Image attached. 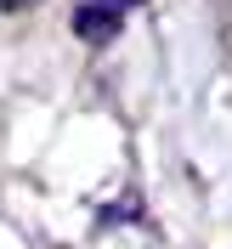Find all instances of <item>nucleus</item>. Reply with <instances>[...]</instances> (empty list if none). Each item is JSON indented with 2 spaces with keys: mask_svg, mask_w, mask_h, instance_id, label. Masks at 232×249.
Returning a JSON list of instances; mask_svg holds the SVG:
<instances>
[{
  "mask_svg": "<svg viewBox=\"0 0 232 249\" xmlns=\"http://www.w3.org/2000/svg\"><path fill=\"white\" fill-rule=\"evenodd\" d=\"M102 6H113V12H130V6H142V0H102Z\"/></svg>",
  "mask_w": 232,
  "mask_h": 249,
  "instance_id": "obj_2",
  "label": "nucleus"
},
{
  "mask_svg": "<svg viewBox=\"0 0 232 249\" xmlns=\"http://www.w3.org/2000/svg\"><path fill=\"white\" fill-rule=\"evenodd\" d=\"M0 6H6V12H17V6H34V0H0Z\"/></svg>",
  "mask_w": 232,
  "mask_h": 249,
  "instance_id": "obj_3",
  "label": "nucleus"
},
{
  "mask_svg": "<svg viewBox=\"0 0 232 249\" xmlns=\"http://www.w3.org/2000/svg\"><path fill=\"white\" fill-rule=\"evenodd\" d=\"M119 29H125V12H113V6H102V0H85V6L74 12V34L91 40V46H108Z\"/></svg>",
  "mask_w": 232,
  "mask_h": 249,
  "instance_id": "obj_1",
  "label": "nucleus"
}]
</instances>
